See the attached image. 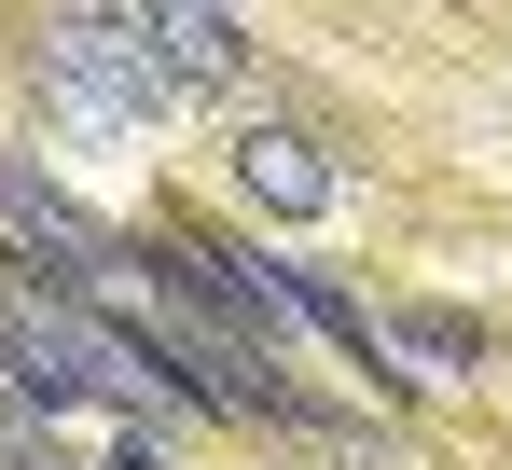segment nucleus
I'll return each mask as SVG.
<instances>
[{"label":"nucleus","mask_w":512,"mask_h":470,"mask_svg":"<svg viewBox=\"0 0 512 470\" xmlns=\"http://www.w3.org/2000/svg\"><path fill=\"white\" fill-rule=\"evenodd\" d=\"M42 97L84 125V139H139V125H167V56H153V28H139V0H56L42 14Z\"/></svg>","instance_id":"nucleus-1"},{"label":"nucleus","mask_w":512,"mask_h":470,"mask_svg":"<svg viewBox=\"0 0 512 470\" xmlns=\"http://www.w3.org/2000/svg\"><path fill=\"white\" fill-rule=\"evenodd\" d=\"M236 194H250L263 222H333L346 208V166L319 153V139H305V125H236Z\"/></svg>","instance_id":"nucleus-2"},{"label":"nucleus","mask_w":512,"mask_h":470,"mask_svg":"<svg viewBox=\"0 0 512 470\" xmlns=\"http://www.w3.org/2000/svg\"><path fill=\"white\" fill-rule=\"evenodd\" d=\"M139 28H153L167 83H194V97L236 83V14H222V0H139Z\"/></svg>","instance_id":"nucleus-3"},{"label":"nucleus","mask_w":512,"mask_h":470,"mask_svg":"<svg viewBox=\"0 0 512 470\" xmlns=\"http://www.w3.org/2000/svg\"><path fill=\"white\" fill-rule=\"evenodd\" d=\"M388 346H416V360H443V374H471V360H485V318H457V305H402V318H388Z\"/></svg>","instance_id":"nucleus-4"}]
</instances>
